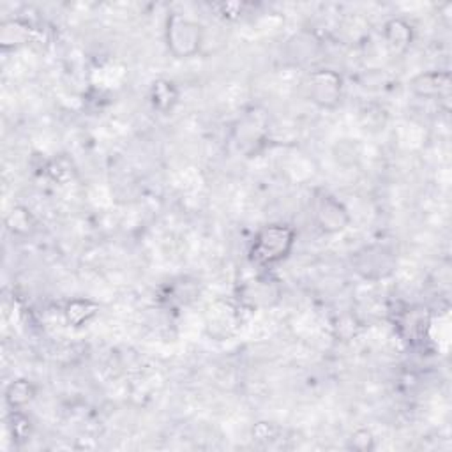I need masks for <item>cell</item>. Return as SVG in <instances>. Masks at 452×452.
Listing matches in <instances>:
<instances>
[{"instance_id": "30bf717a", "label": "cell", "mask_w": 452, "mask_h": 452, "mask_svg": "<svg viewBox=\"0 0 452 452\" xmlns=\"http://www.w3.org/2000/svg\"><path fill=\"white\" fill-rule=\"evenodd\" d=\"M373 438H371V435L368 431H359L355 433L354 438H352V447L354 449H359V451H368V449L373 447Z\"/></svg>"}, {"instance_id": "8992f818", "label": "cell", "mask_w": 452, "mask_h": 452, "mask_svg": "<svg viewBox=\"0 0 452 452\" xmlns=\"http://www.w3.org/2000/svg\"><path fill=\"white\" fill-rule=\"evenodd\" d=\"M34 398V387L30 385L27 380H18V382H12L8 387V392H5V399L8 403L14 407H23Z\"/></svg>"}, {"instance_id": "9c48e42d", "label": "cell", "mask_w": 452, "mask_h": 452, "mask_svg": "<svg viewBox=\"0 0 452 452\" xmlns=\"http://www.w3.org/2000/svg\"><path fill=\"white\" fill-rule=\"evenodd\" d=\"M89 302H80V309H76V304H71L69 308H67V320L69 321H73V324H76V325H80V324H83V321L87 320V318L89 317H92V315H94V313H89V311H85L83 313V309H87L89 308Z\"/></svg>"}, {"instance_id": "277c9868", "label": "cell", "mask_w": 452, "mask_h": 452, "mask_svg": "<svg viewBox=\"0 0 452 452\" xmlns=\"http://www.w3.org/2000/svg\"><path fill=\"white\" fill-rule=\"evenodd\" d=\"M317 219L325 231H339L348 223V214L341 203L336 202L334 198L325 196L321 198L320 207H318Z\"/></svg>"}, {"instance_id": "5b68a950", "label": "cell", "mask_w": 452, "mask_h": 452, "mask_svg": "<svg viewBox=\"0 0 452 452\" xmlns=\"http://www.w3.org/2000/svg\"><path fill=\"white\" fill-rule=\"evenodd\" d=\"M447 74H422L419 78L414 82V87H416V91L419 92L420 95H438L442 91H447L449 82L440 83V80H444Z\"/></svg>"}, {"instance_id": "7a4b0ae2", "label": "cell", "mask_w": 452, "mask_h": 452, "mask_svg": "<svg viewBox=\"0 0 452 452\" xmlns=\"http://www.w3.org/2000/svg\"><path fill=\"white\" fill-rule=\"evenodd\" d=\"M202 41L200 27L181 16H173L168 23V46L177 57L196 54Z\"/></svg>"}, {"instance_id": "3957f363", "label": "cell", "mask_w": 452, "mask_h": 452, "mask_svg": "<svg viewBox=\"0 0 452 452\" xmlns=\"http://www.w3.org/2000/svg\"><path fill=\"white\" fill-rule=\"evenodd\" d=\"M341 95V78L332 71H318L311 76V98L320 106L332 108Z\"/></svg>"}, {"instance_id": "6da1fadb", "label": "cell", "mask_w": 452, "mask_h": 452, "mask_svg": "<svg viewBox=\"0 0 452 452\" xmlns=\"http://www.w3.org/2000/svg\"><path fill=\"white\" fill-rule=\"evenodd\" d=\"M295 234L292 228L283 225L265 226L251 246V260L256 265H272L286 258L292 251Z\"/></svg>"}, {"instance_id": "52a82bcc", "label": "cell", "mask_w": 452, "mask_h": 452, "mask_svg": "<svg viewBox=\"0 0 452 452\" xmlns=\"http://www.w3.org/2000/svg\"><path fill=\"white\" fill-rule=\"evenodd\" d=\"M387 41H389L391 46H394L396 49L407 48L408 43L411 41L410 27L399 20L391 21V23L387 25Z\"/></svg>"}, {"instance_id": "ba28073f", "label": "cell", "mask_w": 452, "mask_h": 452, "mask_svg": "<svg viewBox=\"0 0 452 452\" xmlns=\"http://www.w3.org/2000/svg\"><path fill=\"white\" fill-rule=\"evenodd\" d=\"M172 92H173L172 83L168 82L154 83V103H156L157 106H161V101H166V106H172V103L168 101V99L173 98Z\"/></svg>"}]
</instances>
